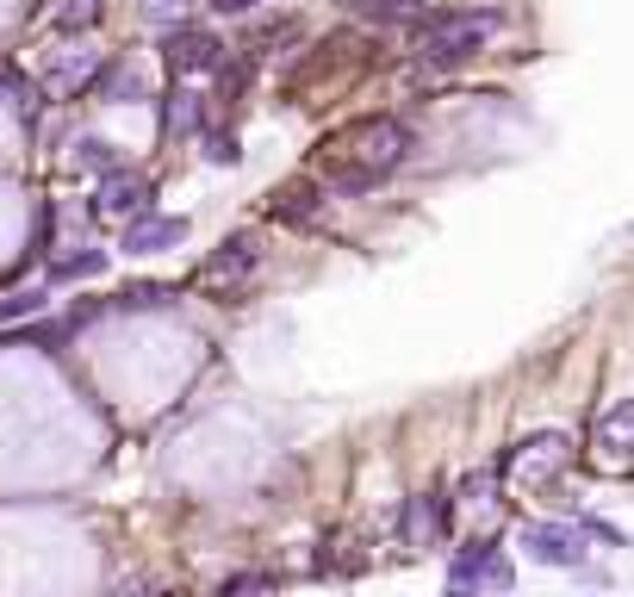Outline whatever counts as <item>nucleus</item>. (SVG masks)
Listing matches in <instances>:
<instances>
[{"instance_id":"obj_11","label":"nucleus","mask_w":634,"mask_h":597,"mask_svg":"<svg viewBox=\"0 0 634 597\" xmlns=\"http://www.w3.org/2000/svg\"><path fill=\"white\" fill-rule=\"evenodd\" d=\"M274 213L287 218V225H311V218L324 213V187H287V193H274Z\"/></svg>"},{"instance_id":"obj_17","label":"nucleus","mask_w":634,"mask_h":597,"mask_svg":"<svg viewBox=\"0 0 634 597\" xmlns=\"http://www.w3.org/2000/svg\"><path fill=\"white\" fill-rule=\"evenodd\" d=\"M218 13H255V0H211Z\"/></svg>"},{"instance_id":"obj_6","label":"nucleus","mask_w":634,"mask_h":597,"mask_svg":"<svg viewBox=\"0 0 634 597\" xmlns=\"http://www.w3.org/2000/svg\"><path fill=\"white\" fill-rule=\"evenodd\" d=\"M448 585H454V592H473V585H492V592H504V585H510V560H504L492 541H473V548H461V554H454V566H448Z\"/></svg>"},{"instance_id":"obj_3","label":"nucleus","mask_w":634,"mask_h":597,"mask_svg":"<svg viewBox=\"0 0 634 597\" xmlns=\"http://www.w3.org/2000/svg\"><path fill=\"white\" fill-rule=\"evenodd\" d=\"M255 274H262V237H250V231L224 237V243L206 255V268H199V292H211V299H237Z\"/></svg>"},{"instance_id":"obj_8","label":"nucleus","mask_w":634,"mask_h":597,"mask_svg":"<svg viewBox=\"0 0 634 597\" xmlns=\"http://www.w3.org/2000/svg\"><path fill=\"white\" fill-rule=\"evenodd\" d=\"M597 455L610 461H634V399H615V405L597 411Z\"/></svg>"},{"instance_id":"obj_7","label":"nucleus","mask_w":634,"mask_h":597,"mask_svg":"<svg viewBox=\"0 0 634 597\" xmlns=\"http://www.w3.org/2000/svg\"><path fill=\"white\" fill-rule=\"evenodd\" d=\"M169 62L181 76H211V69H224V44L211 38V32L181 25V32H169Z\"/></svg>"},{"instance_id":"obj_12","label":"nucleus","mask_w":634,"mask_h":597,"mask_svg":"<svg viewBox=\"0 0 634 597\" xmlns=\"http://www.w3.org/2000/svg\"><path fill=\"white\" fill-rule=\"evenodd\" d=\"M423 536H442V492H423L411 504V541H423Z\"/></svg>"},{"instance_id":"obj_10","label":"nucleus","mask_w":634,"mask_h":597,"mask_svg":"<svg viewBox=\"0 0 634 597\" xmlns=\"http://www.w3.org/2000/svg\"><path fill=\"white\" fill-rule=\"evenodd\" d=\"M187 237V218H143L137 213L125 225V250H162V243H181Z\"/></svg>"},{"instance_id":"obj_15","label":"nucleus","mask_w":634,"mask_h":597,"mask_svg":"<svg viewBox=\"0 0 634 597\" xmlns=\"http://www.w3.org/2000/svg\"><path fill=\"white\" fill-rule=\"evenodd\" d=\"M206 156L211 162H237V143L231 137H206Z\"/></svg>"},{"instance_id":"obj_13","label":"nucleus","mask_w":634,"mask_h":597,"mask_svg":"<svg viewBox=\"0 0 634 597\" xmlns=\"http://www.w3.org/2000/svg\"><path fill=\"white\" fill-rule=\"evenodd\" d=\"M343 7L367 13V20H417L423 13V0H343Z\"/></svg>"},{"instance_id":"obj_1","label":"nucleus","mask_w":634,"mask_h":597,"mask_svg":"<svg viewBox=\"0 0 634 597\" xmlns=\"http://www.w3.org/2000/svg\"><path fill=\"white\" fill-rule=\"evenodd\" d=\"M404 156H411V131H404L399 118H361V125H348V131L330 143L324 187L330 193H367V187H380Z\"/></svg>"},{"instance_id":"obj_2","label":"nucleus","mask_w":634,"mask_h":597,"mask_svg":"<svg viewBox=\"0 0 634 597\" xmlns=\"http://www.w3.org/2000/svg\"><path fill=\"white\" fill-rule=\"evenodd\" d=\"M498 13L492 7H454V13H436V20L417 32V62L429 69H448V62H466L480 57L485 44L498 38Z\"/></svg>"},{"instance_id":"obj_9","label":"nucleus","mask_w":634,"mask_h":597,"mask_svg":"<svg viewBox=\"0 0 634 597\" xmlns=\"http://www.w3.org/2000/svg\"><path fill=\"white\" fill-rule=\"evenodd\" d=\"M100 213H106V218L150 213V181H137V174H113V181L100 187Z\"/></svg>"},{"instance_id":"obj_16","label":"nucleus","mask_w":634,"mask_h":597,"mask_svg":"<svg viewBox=\"0 0 634 597\" xmlns=\"http://www.w3.org/2000/svg\"><path fill=\"white\" fill-rule=\"evenodd\" d=\"M181 7H187V0H143V13H150V20H174Z\"/></svg>"},{"instance_id":"obj_4","label":"nucleus","mask_w":634,"mask_h":597,"mask_svg":"<svg viewBox=\"0 0 634 597\" xmlns=\"http://www.w3.org/2000/svg\"><path fill=\"white\" fill-rule=\"evenodd\" d=\"M573 461V436H560V429H541V436H529V443L510 448V461H504V473L510 480H547V473H560V467Z\"/></svg>"},{"instance_id":"obj_5","label":"nucleus","mask_w":634,"mask_h":597,"mask_svg":"<svg viewBox=\"0 0 634 597\" xmlns=\"http://www.w3.org/2000/svg\"><path fill=\"white\" fill-rule=\"evenodd\" d=\"M522 548H529V560H541V566H585V536H578L573 523H529V529H522Z\"/></svg>"},{"instance_id":"obj_14","label":"nucleus","mask_w":634,"mask_h":597,"mask_svg":"<svg viewBox=\"0 0 634 597\" xmlns=\"http://www.w3.org/2000/svg\"><path fill=\"white\" fill-rule=\"evenodd\" d=\"M100 268H106V255H69L57 274H100Z\"/></svg>"}]
</instances>
